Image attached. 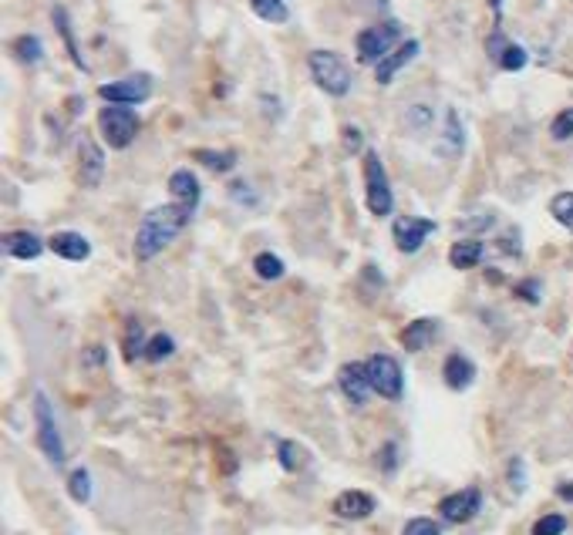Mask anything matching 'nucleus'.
I'll return each mask as SVG.
<instances>
[{"mask_svg":"<svg viewBox=\"0 0 573 535\" xmlns=\"http://www.w3.org/2000/svg\"><path fill=\"white\" fill-rule=\"evenodd\" d=\"M506 44H509V41H506V37H503V31H499V27H496V31L489 34V41H486L489 58H492V61H499V58H503V50H506Z\"/></svg>","mask_w":573,"mask_h":535,"instance_id":"c9c22d12","label":"nucleus"},{"mask_svg":"<svg viewBox=\"0 0 573 535\" xmlns=\"http://www.w3.org/2000/svg\"><path fill=\"white\" fill-rule=\"evenodd\" d=\"M402 535H442V529L432 519H412L402 529Z\"/></svg>","mask_w":573,"mask_h":535,"instance_id":"f704fd0d","label":"nucleus"},{"mask_svg":"<svg viewBox=\"0 0 573 535\" xmlns=\"http://www.w3.org/2000/svg\"><path fill=\"white\" fill-rule=\"evenodd\" d=\"M556 495H560L563 502H573V482H563V485H556Z\"/></svg>","mask_w":573,"mask_h":535,"instance_id":"ea45409f","label":"nucleus"},{"mask_svg":"<svg viewBox=\"0 0 573 535\" xmlns=\"http://www.w3.org/2000/svg\"><path fill=\"white\" fill-rule=\"evenodd\" d=\"M466 145V132H462V121H459V112L449 108L445 112V132L438 138V155H445V159H455L459 151Z\"/></svg>","mask_w":573,"mask_h":535,"instance_id":"aec40b11","label":"nucleus"},{"mask_svg":"<svg viewBox=\"0 0 573 535\" xmlns=\"http://www.w3.org/2000/svg\"><path fill=\"white\" fill-rule=\"evenodd\" d=\"M432 233H436V222L425 216H398L395 219V226H391L395 246L402 252H419Z\"/></svg>","mask_w":573,"mask_h":535,"instance_id":"6e6552de","label":"nucleus"},{"mask_svg":"<svg viewBox=\"0 0 573 535\" xmlns=\"http://www.w3.org/2000/svg\"><path fill=\"white\" fill-rule=\"evenodd\" d=\"M277 458H280V469L284 471H301L307 465V454H303L301 445H294V441H286L280 438L277 441Z\"/></svg>","mask_w":573,"mask_h":535,"instance_id":"b1692460","label":"nucleus"},{"mask_svg":"<svg viewBox=\"0 0 573 535\" xmlns=\"http://www.w3.org/2000/svg\"><path fill=\"white\" fill-rule=\"evenodd\" d=\"M526 61H530V54H526V48H520L516 41H509L503 50V58L496 61V65L503 67V71H522L526 67Z\"/></svg>","mask_w":573,"mask_h":535,"instance_id":"2f4dec72","label":"nucleus"},{"mask_svg":"<svg viewBox=\"0 0 573 535\" xmlns=\"http://www.w3.org/2000/svg\"><path fill=\"white\" fill-rule=\"evenodd\" d=\"M250 7L253 14L270 20V24H286V17H290L284 0H250Z\"/></svg>","mask_w":573,"mask_h":535,"instance_id":"bb28decb","label":"nucleus"},{"mask_svg":"<svg viewBox=\"0 0 573 535\" xmlns=\"http://www.w3.org/2000/svg\"><path fill=\"white\" fill-rule=\"evenodd\" d=\"M98 95L108 105H138L152 95V78L149 74H129L122 81H112V84H101Z\"/></svg>","mask_w":573,"mask_h":535,"instance_id":"1a4fd4ad","label":"nucleus"},{"mask_svg":"<svg viewBox=\"0 0 573 535\" xmlns=\"http://www.w3.org/2000/svg\"><path fill=\"white\" fill-rule=\"evenodd\" d=\"M145 334H142V323L135 317L125 320V361H135V357H142L145 353Z\"/></svg>","mask_w":573,"mask_h":535,"instance_id":"393cba45","label":"nucleus"},{"mask_svg":"<svg viewBox=\"0 0 573 535\" xmlns=\"http://www.w3.org/2000/svg\"><path fill=\"white\" fill-rule=\"evenodd\" d=\"M67 492H71L75 502H82V505L91 499V475H88V469H75L67 475Z\"/></svg>","mask_w":573,"mask_h":535,"instance_id":"7c9ffc66","label":"nucleus"},{"mask_svg":"<svg viewBox=\"0 0 573 535\" xmlns=\"http://www.w3.org/2000/svg\"><path fill=\"white\" fill-rule=\"evenodd\" d=\"M34 424H37L41 452L48 454V461L54 469H61L65 465V441H61V431H58V421H54V411H51V401L44 391L34 394Z\"/></svg>","mask_w":573,"mask_h":535,"instance_id":"20e7f679","label":"nucleus"},{"mask_svg":"<svg viewBox=\"0 0 573 535\" xmlns=\"http://www.w3.org/2000/svg\"><path fill=\"white\" fill-rule=\"evenodd\" d=\"M442 377H445V384L452 387V391H466L475 381V364L466 353H449L445 364H442Z\"/></svg>","mask_w":573,"mask_h":535,"instance_id":"4468645a","label":"nucleus"},{"mask_svg":"<svg viewBox=\"0 0 573 535\" xmlns=\"http://www.w3.org/2000/svg\"><path fill=\"white\" fill-rule=\"evenodd\" d=\"M368 364V377H371V387L374 394H381L388 401H398L404 394V377H402V364L388 353H374L365 361Z\"/></svg>","mask_w":573,"mask_h":535,"instance_id":"0eeeda50","label":"nucleus"},{"mask_svg":"<svg viewBox=\"0 0 573 535\" xmlns=\"http://www.w3.org/2000/svg\"><path fill=\"white\" fill-rule=\"evenodd\" d=\"M253 273H256L260 280L273 283V280L284 276V260H280L277 252H256V256H253Z\"/></svg>","mask_w":573,"mask_h":535,"instance_id":"5701e85b","label":"nucleus"},{"mask_svg":"<svg viewBox=\"0 0 573 535\" xmlns=\"http://www.w3.org/2000/svg\"><path fill=\"white\" fill-rule=\"evenodd\" d=\"M172 351H176V340L162 330V334L149 337V344H145V353H142V357H145L149 364H162L166 357H172Z\"/></svg>","mask_w":573,"mask_h":535,"instance_id":"a878e982","label":"nucleus"},{"mask_svg":"<svg viewBox=\"0 0 573 535\" xmlns=\"http://www.w3.org/2000/svg\"><path fill=\"white\" fill-rule=\"evenodd\" d=\"M415 54H419V41H415V37L402 41V44L391 50L381 65H374V78H378V84L395 81V74H398L404 65H412V61H415Z\"/></svg>","mask_w":573,"mask_h":535,"instance_id":"f8f14e48","label":"nucleus"},{"mask_svg":"<svg viewBox=\"0 0 573 535\" xmlns=\"http://www.w3.org/2000/svg\"><path fill=\"white\" fill-rule=\"evenodd\" d=\"M51 250L58 252L61 260L82 263V260H88V256H91V243H88L82 233H54V236H51Z\"/></svg>","mask_w":573,"mask_h":535,"instance_id":"a211bd4d","label":"nucleus"},{"mask_svg":"<svg viewBox=\"0 0 573 535\" xmlns=\"http://www.w3.org/2000/svg\"><path fill=\"white\" fill-rule=\"evenodd\" d=\"M489 7H492V14H496V27H499V20H503V0H489Z\"/></svg>","mask_w":573,"mask_h":535,"instance_id":"a19ab883","label":"nucleus"},{"mask_svg":"<svg viewBox=\"0 0 573 535\" xmlns=\"http://www.w3.org/2000/svg\"><path fill=\"white\" fill-rule=\"evenodd\" d=\"M192 213H196V209L179 205V202H169V205H155V209H149V213L142 216V222H138V233H135V260H138V263L155 260V256L166 250L169 243L189 226Z\"/></svg>","mask_w":573,"mask_h":535,"instance_id":"f257e3e1","label":"nucleus"},{"mask_svg":"<svg viewBox=\"0 0 573 535\" xmlns=\"http://www.w3.org/2000/svg\"><path fill=\"white\" fill-rule=\"evenodd\" d=\"M550 135H553L556 142H567V138H573V108H563V112L553 118Z\"/></svg>","mask_w":573,"mask_h":535,"instance_id":"473e14b6","label":"nucleus"},{"mask_svg":"<svg viewBox=\"0 0 573 535\" xmlns=\"http://www.w3.org/2000/svg\"><path fill=\"white\" fill-rule=\"evenodd\" d=\"M98 128H101V138L112 149H129L132 138L138 135V115H135L129 105H108V108L98 112Z\"/></svg>","mask_w":573,"mask_h":535,"instance_id":"423d86ee","label":"nucleus"},{"mask_svg":"<svg viewBox=\"0 0 573 535\" xmlns=\"http://www.w3.org/2000/svg\"><path fill=\"white\" fill-rule=\"evenodd\" d=\"M567 532V519L563 516H543V519L533 525V535H563Z\"/></svg>","mask_w":573,"mask_h":535,"instance_id":"72a5a7b5","label":"nucleus"},{"mask_svg":"<svg viewBox=\"0 0 573 535\" xmlns=\"http://www.w3.org/2000/svg\"><path fill=\"white\" fill-rule=\"evenodd\" d=\"M365 199H368V209L374 216H388L395 209V196H391V185H388L381 155L371 149L365 151Z\"/></svg>","mask_w":573,"mask_h":535,"instance_id":"39448f33","label":"nucleus"},{"mask_svg":"<svg viewBox=\"0 0 573 535\" xmlns=\"http://www.w3.org/2000/svg\"><path fill=\"white\" fill-rule=\"evenodd\" d=\"M4 252L14 256V260H37L44 252V243L34 233H7L4 236Z\"/></svg>","mask_w":573,"mask_h":535,"instance_id":"6ab92c4d","label":"nucleus"},{"mask_svg":"<svg viewBox=\"0 0 573 535\" xmlns=\"http://www.w3.org/2000/svg\"><path fill=\"white\" fill-rule=\"evenodd\" d=\"M483 243L479 239H462V243H455L452 250H449V263L455 269H472L483 263Z\"/></svg>","mask_w":573,"mask_h":535,"instance_id":"4be33fe9","label":"nucleus"},{"mask_svg":"<svg viewBox=\"0 0 573 535\" xmlns=\"http://www.w3.org/2000/svg\"><path fill=\"white\" fill-rule=\"evenodd\" d=\"M436 334H438V323L436 320H428V317H421V320H412L408 327L402 330V347L408 353H419V351H425L432 340H436Z\"/></svg>","mask_w":573,"mask_h":535,"instance_id":"f3484780","label":"nucleus"},{"mask_svg":"<svg viewBox=\"0 0 573 535\" xmlns=\"http://www.w3.org/2000/svg\"><path fill=\"white\" fill-rule=\"evenodd\" d=\"M51 17H54V27H58V34H61V41H65V48H67V54H71V61H75V67H78V71H88V65H84V58H82V50H78V41H75V31H71L67 11L61 7V4H54Z\"/></svg>","mask_w":573,"mask_h":535,"instance_id":"412c9836","label":"nucleus"},{"mask_svg":"<svg viewBox=\"0 0 573 535\" xmlns=\"http://www.w3.org/2000/svg\"><path fill=\"white\" fill-rule=\"evenodd\" d=\"M516 297H522V300L537 303L539 300V283L537 280H522L520 286H516Z\"/></svg>","mask_w":573,"mask_h":535,"instance_id":"4c0bfd02","label":"nucleus"},{"mask_svg":"<svg viewBox=\"0 0 573 535\" xmlns=\"http://www.w3.org/2000/svg\"><path fill=\"white\" fill-rule=\"evenodd\" d=\"M169 192H172V199L179 202V205H189V209L200 205V179L189 168H176L169 175Z\"/></svg>","mask_w":573,"mask_h":535,"instance_id":"2eb2a0df","label":"nucleus"},{"mask_svg":"<svg viewBox=\"0 0 573 535\" xmlns=\"http://www.w3.org/2000/svg\"><path fill=\"white\" fill-rule=\"evenodd\" d=\"M479 508H483V492H479V488H462V492L445 495V499L438 502V516H442L445 522L462 525V522L475 519V516H479Z\"/></svg>","mask_w":573,"mask_h":535,"instance_id":"9d476101","label":"nucleus"},{"mask_svg":"<svg viewBox=\"0 0 573 535\" xmlns=\"http://www.w3.org/2000/svg\"><path fill=\"white\" fill-rule=\"evenodd\" d=\"M402 37V24L398 20H381V24H371L365 31L357 34V61L361 65H381L388 54L395 50Z\"/></svg>","mask_w":573,"mask_h":535,"instance_id":"7ed1b4c3","label":"nucleus"},{"mask_svg":"<svg viewBox=\"0 0 573 535\" xmlns=\"http://www.w3.org/2000/svg\"><path fill=\"white\" fill-rule=\"evenodd\" d=\"M509 482H513V488H516V492H522V488H526V475H522V458H513V461H509Z\"/></svg>","mask_w":573,"mask_h":535,"instance_id":"e433bc0d","label":"nucleus"},{"mask_svg":"<svg viewBox=\"0 0 573 535\" xmlns=\"http://www.w3.org/2000/svg\"><path fill=\"white\" fill-rule=\"evenodd\" d=\"M14 54H17V61H24V65H41L44 48H41V41H37L34 34H24V37H17L14 41Z\"/></svg>","mask_w":573,"mask_h":535,"instance_id":"cd10ccee","label":"nucleus"},{"mask_svg":"<svg viewBox=\"0 0 573 535\" xmlns=\"http://www.w3.org/2000/svg\"><path fill=\"white\" fill-rule=\"evenodd\" d=\"M344 145H348V151L361 149V132H357L354 125H348V128H344Z\"/></svg>","mask_w":573,"mask_h":535,"instance_id":"58836bf2","label":"nucleus"},{"mask_svg":"<svg viewBox=\"0 0 573 535\" xmlns=\"http://www.w3.org/2000/svg\"><path fill=\"white\" fill-rule=\"evenodd\" d=\"M307 67H310V78L320 91H327L334 98H344L351 91V67L334 50H310Z\"/></svg>","mask_w":573,"mask_h":535,"instance_id":"f03ea898","label":"nucleus"},{"mask_svg":"<svg viewBox=\"0 0 573 535\" xmlns=\"http://www.w3.org/2000/svg\"><path fill=\"white\" fill-rule=\"evenodd\" d=\"M550 216L573 233V192H556L553 202H550Z\"/></svg>","mask_w":573,"mask_h":535,"instance_id":"c756f323","label":"nucleus"},{"mask_svg":"<svg viewBox=\"0 0 573 535\" xmlns=\"http://www.w3.org/2000/svg\"><path fill=\"white\" fill-rule=\"evenodd\" d=\"M334 512L341 519H368L374 516V499L368 492H341L334 499Z\"/></svg>","mask_w":573,"mask_h":535,"instance_id":"dca6fc26","label":"nucleus"},{"mask_svg":"<svg viewBox=\"0 0 573 535\" xmlns=\"http://www.w3.org/2000/svg\"><path fill=\"white\" fill-rule=\"evenodd\" d=\"M337 387L351 404H365L371 398V391H374L368 377V364H344L337 370Z\"/></svg>","mask_w":573,"mask_h":535,"instance_id":"9b49d317","label":"nucleus"},{"mask_svg":"<svg viewBox=\"0 0 573 535\" xmlns=\"http://www.w3.org/2000/svg\"><path fill=\"white\" fill-rule=\"evenodd\" d=\"M196 162H202L206 168L213 172H230L236 166V151H209V149H200L196 151Z\"/></svg>","mask_w":573,"mask_h":535,"instance_id":"c85d7f7f","label":"nucleus"},{"mask_svg":"<svg viewBox=\"0 0 573 535\" xmlns=\"http://www.w3.org/2000/svg\"><path fill=\"white\" fill-rule=\"evenodd\" d=\"M78 175H82V185H88V189H95L101 182V175H105V155L91 138H82V145H78Z\"/></svg>","mask_w":573,"mask_h":535,"instance_id":"ddd939ff","label":"nucleus"}]
</instances>
